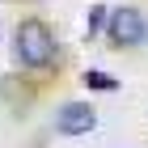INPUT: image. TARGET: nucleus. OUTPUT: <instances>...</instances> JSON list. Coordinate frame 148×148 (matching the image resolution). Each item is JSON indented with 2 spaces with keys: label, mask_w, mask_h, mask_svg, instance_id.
Returning <instances> with one entry per match:
<instances>
[{
  "label": "nucleus",
  "mask_w": 148,
  "mask_h": 148,
  "mask_svg": "<svg viewBox=\"0 0 148 148\" xmlns=\"http://www.w3.org/2000/svg\"><path fill=\"white\" fill-rule=\"evenodd\" d=\"M80 80H85V89H93V93H119V85H123L119 76H110V72H102V68H89Z\"/></svg>",
  "instance_id": "obj_4"
},
{
  "label": "nucleus",
  "mask_w": 148,
  "mask_h": 148,
  "mask_svg": "<svg viewBox=\"0 0 148 148\" xmlns=\"http://www.w3.org/2000/svg\"><path fill=\"white\" fill-rule=\"evenodd\" d=\"M106 38H110V47H144L148 42V17L136 4H119V9H110Z\"/></svg>",
  "instance_id": "obj_2"
},
{
  "label": "nucleus",
  "mask_w": 148,
  "mask_h": 148,
  "mask_svg": "<svg viewBox=\"0 0 148 148\" xmlns=\"http://www.w3.org/2000/svg\"><path fill=\"white\" fill-rule=\"evenodd\" d=\"M110 21V4H89V17H85V38H97Z\"/></svg>",
  "instance_id": "obj_5"
},
{
  "label": "nucleus",
  "mask_w": 148,
  "mask_h": 148,
  "mask_svg": "<svg viewBox=\"0 0 148 148\" xmlns=\"http://www.w3.org/2000/svg\"><path fill=\"white\" fill-rule=\"evenodd\" d=\"M55 34L42 17H21L13 25V59L21 68H51L55 64Z\"/></svg>",
  "instance_id": "obj_1"
},
{
  "label": "nucleus",
  "mask_w": 148,
  "mask_h": 148,
  "mask_svg": "<svg viewBox=\"0 0 148 148\" xmlns=\"http://www.w3.org/2000/svg\"><path fill=\"white\" fill-rule=\"evenodd\" d=\"M93 127H97V110L89 102H64L55 110V136H89Z\"/></svg>",
  "instance_id": "obj_3"
}]
</instances>
